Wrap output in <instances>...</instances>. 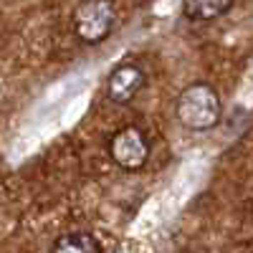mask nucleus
Listing matches in <instances>:
<instances>
[{"label": "nucleus", "mask_w": 253, "mask_h": 253, "mask_svg": "<svg viewBox=\"0 0 253 253\" xmlns=\"http://www.w3.org/2000/svg\"><path fill=\"white\" fill-rule=\"evenodd\" d=\"M175 114L185 129L208 132L213 126H218V122H220V114H223L220 96L210 84L195 81L180 91L177 104H175Z\"/></svg>", "instance_id": "1"}, {"label": "nucleus", "mask_w": 253, "mask_h": 253, "mask_svg": "<svg viewBox=\"0 0 253 253\" xmlns=\"http://www.w3.org/2000/svg\"><path fill=\"white\" fill-rule=\"evenodd\" d=\"M117 23V8L109 0H89L74 10V31L84 43H101Z\"/></svg>", "instance_id": "2"}, {"label": "nucleus", "mask_w": 253, "mask_h": 253, "mask_svg": "<svg viewBox=\"0 0 253 253\" xmlns=\"http://www.w3.org/2000/svg\"><path fill=\"white\" fill-rule=\"evenodd\" d=\"M109 155L117 162V167L126 172H137L150 160V142L139 126H124L109 142Z\"/></svg>", "instance_id": "3"}, {"label": "nucleus", "mask_w": 253, "mask_h": 253, "mask_svg": "<svg viewBox=\"0 0 253 253\" xmlns=\"http://www.w3.org/2000/svg\"><path fill=\"white\" fill-rule=\"evenodd\" d=\"M144 86V71L137 63H122L107 79V96L114 104H129Z\"/></svg>", "instance_id": "4"}, {"label": "nucleus", "mask_w": 253, "mask_h": 253, "mask_svg": "<svg viewBox=\"0 0 253 253\" xmlns=\"http://www.w3.org/2000/svg\"><path fill=\"white\" fill-rule=\"evenodd\" d=\"M230 8H233L230 0H187L182 5V15L195 23H208V20H215L228 13Z\"/></svg>", "instance_id": "5"}, {"label": "nucleus", "mask_w": 253, "mask_h": 253, "mask_svg": "<svg viewBox=\"0 0 253 253\" xmlns=\"http://www.w3.org/2000/svg\"><path fill=\"white\" fill-rule=\"evenodd\" d=\"M51 253H101L96 238L91 233H84V230H76V233H66L61 236L53 243Z\"/></svg>", "instance_id": "6"}]
</instances>
